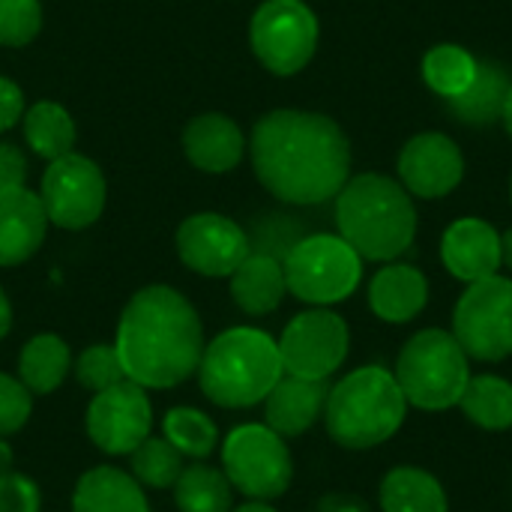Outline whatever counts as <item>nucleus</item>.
<instances>
[{
	"label": "nucleus",
	"instance_id": "27",
	"mask_svg": "<svg viewBox=\"0 0 512 512\" xmlns=\"http://www.w3.org/2000/svg\"><path fill=\"white\" fill-rule=\"evenodd\" d=\"M24 138L36 156L54 162L72 153L75 144V123L69 111L57 102H36L24 114Z\"/></svg>",
	"mask_w": 512,
	"mask_h": 512
},
{
	"label": "nucleus",
	"instance_id": "22",
	"mask_svg": "<svg viewBox=\"0 0 512 512\" xmlns=\"http://www.w3.org/2000/svg\"><path fill=\"white\" fill-rule=\"evenodd\" d=\"M510 87V69L504 63L480 60L477 63V75L468 84V90H462L459 96L447 99V108L465 126H492L495 120L504 117V105H507Z\"/></svg>",
	"mask_w": 512,
	"mask_h": 512
},
{
	"label": "nucleus",
	"instance_id": "6",
	"mask_svg": "<svg viewBox=\"0 0 512 512\" xmlns=\"http://www.w3.org/2000/svg\"><path fill=\"white\" fill-rule=\"evenodd\" d=\"M468 360L471 357L453 333L438 327L414 333L405 342L393 372L408 399V408L429 414L456 408L471 381Z\"/></svg>",
	"mask_w": 512,
	"mask_h": 512
},
{
	"label": "nucleus",
	"instance_id": "4",
	"mask_svg": "<svg viewBox=\"0 0 512 512\" xmlns=\"http://www.w3.org/2000/svg\"><path fill=\"white\" fill-rule=\"evenodd\" d=\"M285 375L279 342L255 327H231L204 345L198 381L204 396L219 408L261 405Z\"/></svg>",
	"mask_w": 512,
	"mask_h": 512
},
{
	"label": "nucleus",
	"instance_id": "31",
	"mask_svg": "<svg viewBox=\"0 0 512 512\" xmlns=\"http://www.w3.org/2000/svg\"><path fill=\"white\" fill-rule=\"evenodd\" d=\"M132 477L150 489H174L183 474V453L165 438H147L132 453Z\"/></svg>",
	"mask_w": 512,
	"mask_h": 512
},
{
	"label": "nucleus",
	"instance_id": "33",
	"mask_svg": "<svg viewBox=\"0 0 512 512\" xmlns=\"http://www.w3.org/2000/svg\"><path fill=\"white\" fill-rule=\"evenodd\" d=\"M42 27L39 0H0V45L21 48L36 39Z\"/></svg>",
	"mask_w": 512,
	"mask_h": 512
},
{
	"label": "nucleus",
	"instance_id": "21",
	"mask_svg": "<svg viewBox=\"0 0 512 512\" xmlns=\"http://www.w3.org/2000/svg\"><path fill=\"white\" fill-rule=\"evenodd\" d=\"M285 291V267L267 252H249V258L231 273V297L252 318L276 312L285 300Z\"/></svg>",
	"mask_w": 512,
	"mask_h": 512
},
{
	"label": "nucleus",
	"instance_id": "38",
	"mask_svg": "<svg viewBox=\"0 0 512 512\" xmlns=\"http://www.w3.org/2000/svg\"><path fill=\"white\" fill-rule=\"evenodd\" d=\"M318 512H366V507H363V501H357L351 495H327Z\"/></svg>",
	"mask_w": 512,
	"mask_h": 512
},
{
	"label": "nucleus",
	"instance_id": "41",
	"mask_svg": "<svg viewBox=\"0 0 512 512\" xmlns=\"http://www.w3.org/2000/svg\"><path fill=\"white\" fill-rule=\"evenodd\" d=\"M12 471V450H9V444L0 438V474H9Z\"/></svg>",
	"mask_w": 512,
	"mask_h": 512
},
{
	"label": "nucleus",
	"instance_id": "44",
	"mask_svg": "<svg viewBox=\"0 0 512 512\" xmlns=\"http://www.w3.org/2000/svg\"><path fill=\"white\" fill-rule=\"evenodd\" d=\"M510 189H512V186H510Z\"/></svg>",
	"mask_w": 512,
	"mask_h": 512
},
{
	"label": "nucleus",
	"instance_id": "8",
	"mask_svg": "<svg viewBox=\"0 0 512 512\" xmlns=\"http://www.w3.org/2000/svg\"><path fill=\"white\" fill-rule=\"evenodd\" d=\"M222 471L249 501H276L294 480L291 450L267 423L237 426L222 444Z\"/></svg>",
	"mask_w": 512,
	"mask_h": 512
},
{
	"label": "nucleus",
	"instance_id": "9",
	"mask_svg": "<svg viewBox=\"0 0 512 512\" xmlns=\"http://www.w3.org/2000/svg\"><path fill=\"white\" fill-rule=\"evenodd\" d=\"M453 336L471 360L501 363L512 357V279L471 282L453 312Z\"/></svg>",
	"mask_w": 512,
	"mask_h": 512
},
{
	"label": "nucleus",
	"instance_id": "10",
	"mask_svg": "<svg viewBox=\"0 0 512 512\" xmlns=\"http://www.w3.org/2000/svg\"><path fill=\"white\" fill-rule=\"evenodd\" d=\"M249 39L273 75H294L318 48V18L303 0H267L252 15Z\"/></svg>",
	"mask_w": 512,
	"mask_h": 512
},
{
	"label": "nucleus",
	"instance_id": "40",
	"mask_svg": "<svg viewBox=\"0 0 512 512\" xmlns=\"http://www.w3.org/2000/svg\"><path fill=\"white\" fill-rule=\"evenodd\" d=\"M501 264L512 270V228L501 237Z\"/></svg>",
	"mask_w": 512,
	"mask_h": 512
},
{
	"label": "nucleus",
	"instance_id": "24",
	"mask_svg": "<svg viewBox=\"0 0 512 512\" xmlns=\"http://www.w3.org/2000/svg\"><path fill=\"white\" fill-rule=\"evenodd\" d=\"M378 501L384 512H450L444 483L417 465L387 471L378 486Z\"/></svg>",
	"mask_w": 512,
	"mask_h": 512
},
{
	"label": "nucleus",
	"instance_id": "2",
	"mask_svg": "<svg viewBox=\"0 0 512 512\" xmlns=\"http://www.w3.org/2000/svg\"><path fill=\"white\" fill-rule=\"evenodd\" d=\"M114 351L126 381L144 390H168L198 372L204 327L195 306L180 291L150 285L126 303Z\"/></svg>",
	"mask_w": 512,
	"mask_h": 512
},
{
	"label": "nucleus",
	"instance_id": "7",
	"mask_svg": "<svg viewBox=\"0 0 512 512\" xmlns=\"http://www.w3.org/2000/svg\"><path fill=\"white\" fill-rule=\"evenodd\" d=\"M282 267L288 291L309 306L342 303L363 279V258L336 234H312L294 243Z\"/></svg>",
	"mask_w": 512,
	"mask_h": 512
},
{
	"label": "nucleus",
	"instance_id": "13",
	"mask_svg": "<svg viewBox=\"0 0 512 512\" xmlns=\"http://www.w3.org/2000/svg\"><path fill=\"white\" fill-rule=\"evenodd\" d=\"M153 408L135 381H120L93 396L87 405V435L108 456H129L150 438Z\"/></svg>",
	"mask_w": 512,
	"mask_h": 512
},
{
	"label": "nucleus",
	"instance_id": "36",
	"mask_svg": "<svg viewBox=\"0 0 512 512\" xmlns=\"http://www.w3.org/2000/svg\"><path fill=\"white\" fill-rule=\"evenodd\" d=\"M24 177H27L24 153L15 144H0V189L24 186Z\"/></svg>",
	"mask_w": 512,
	"mask_h": 512
},
{
	"label": "nucleus",
	"instance_id": "28",
	"mask_svg": "<svg viewBox=\"0 0 512 512\" xmlns=\"http://www.w3.org/2000/svg\"><path fill=\"white\" fill-rule=\"evenodd\" d=\"M234 486L228 483L225 471L210 465L183 468L180 480L174 483V504L180 512H231Z\"/></svg>",
	"mask_w": 512,
	"mask_h": 512
},
{
	"label": "nucleus",
	"instance_id": "15",
	"mask_svg": "<svg viewBox=\"0 0 512 512\" xmlns=\"http://www.w3.org/2000/svg\"><path fill=\"white\" fill-rule=\"evenodd\" d=\"M399 177L417 198H444L462 183L465 156L453 138L441 132H423L402 147Z\"/></svg>",
	"mask_w": 512,
	"mask_h": 512
},
{
	"label": "nucleus",
	"instance_id": "35",
	"mask_svg": "<svg viewBox=\"0 0 512 512\" xmlns=\"http://www.w3.org/2000/svg\"><path fill=\"white\" fill-rule=\"evenodd\" d=\"M42 498L33 480L24 474H0V512H39Z\"/></svg>",
	"mask_w": 512,
	"mask_h": 512
},
{
	"label": "nucleus",
	"instance_id": "42",
	"mask_svg": "<svg viewBox=\"0 0 512 512\" xmlns=\"http://www.w3.org/2000/svg\"><path fill=\"white\" fill-rule=\"evenodd\" d=\"M231 512H276L267 501H249V504H243V507H237V510Z\"/></svg>",
	"mask_w": 512,
	"mask_h": 512
},
{
	"label": "nucleus",
	"instance_id": "26",
	"mask_svg": "<svg viewBox=\"0 0 512 512\" xmlns=\"http://www.w3.org/2000/svg\"><path fill=\"white\" fill-rule=\"evenodd\" d=\"M459 408L474 426L507 432L512 429V381L501 375H471Z\"/></svg>",
	"mask_w": 512,
	"mask_h": 512
},
{
	"label": "nucleus",
	"instance_id": "1",
	"mask_svg": "<svg viewBox=\"0 0 512 512\" xmlns=\"http://www.w3.org/2000/svg\"><path fill=\"white\" fill-rule=\"evenodd\" d=\"M252 165L267 192L285 204H324L342 192L351 144L336 120L312 111H270L252 129Z\"/></svg>",
	"mask_w": 512,
	"mask_h": 512
},
{
	"label": "nucleus",
	"instance_id": "29",
	"mask_svg": "<svg viewBox=\"0 0 512 512\" xmlns=\"http://www.w3.org/2000/svg\"><path fill=\"white\" fill-rule=\"evenodd\" d=\"M477 63L480 60L462 45H435L423 57V78L438 96L453 99L462 90H468V84L477 75Z\"/></svg>",
	"mask_w": 512,
	"mask_h": 512
},
{
	"label": "nucleus",
	"instance_id": "14",
	"mask_svg": "<svg viewBox=\"0 0 512 512\" xmlns=\"http://www.w3.org/2000/svg\"><path fill=\"white\" fill-rule=\"evenodd\" d=\"M180 261L201 276H231L249 258L246 231L222 213H195L177 228Z\"/></svg>",
	"mask_w": 512,
	"mask_h": 512
},
{
	"label": "nucleus",
	"instance_id": "17",
	"mask_svg": "<svg viewBox=\"0 0 512 512\" xmlns=\"http://www.w3.org/2000/svg\"><path fill=\"white\" fill-rule=\"evenodd\" d=\"M48 213L36 192L24 186L0 189V267H18L45 240Z\"/></svg>",
	"mask_w": 512,
	"mask_h": 512
},
{
	"label": "nucleus",
	"instance_id": "3",
	"mask_svg": "<svg viewBox=\"0 0 512 512\" xmlns=\"http://www.w3.org/2000/svg\"><path fill=\"white\" fill-rule=\"evenodd\" d=\"M339 237L360 258L396 261L417 234V210L405 186L384 174H360L348 180L336 201Z\"/></svg>",
	"mask_w": 512,
	"mask_h": 512
},
{
	"label": "nucleus",
	"instance_id": "18",
	"mask_svg": "<svg viewBox=\"0 0 512 512\" xmlns=\"http://www.w3.org/2000/svg\"><path fill=\"white\" fill-rule=\"evenodd\" d=\"M327 393H330L327 381L282 375L279 384L264 399V420L276 435L300 438L324 417Z\"/></svg>",
	"mask_w": 512,
	"mask_h": 512
},
{
	"label": "nucleus",
	"instance_id": "32",
	"mask_svg": "<svg viewBox=\"0 0 512 512\" xmlns=\"http://www.w3.org/2000/svg\"><path fill=\"white\" fill-rule=\"evenodd\" d=\"M75 378L90 393H102V390L126 381V372L120 366V357H117L114 345H90L75 360Z\"/></svg>",
	"mask_w": 512,
	"mask_h": 512
},
{
	"label": "nucleus",
	"instance_id": "12",
	"mask_svg": "<svg viewBox=\"0 0 512 512\" xmlns=\"http://www.w3.org/2000/svg\"><path fill=\"white\" fill-rule=\"evenodd\" d=\"M48 222L66 231H81L102 216L105 177L99 165L81 153H66L48 162L39 189Z\"/></svg>",
	"mask_w": 512,
	"mask_h": 512
},
{
	"label": "nucleus",
	"instance_id": "25",
	"mask_svg": "<svg viewBox=\"0 0 512 512\" xmlns=\"http://www.w3.org/2000/svg\"><path fill=\"white\" fill-rule=\"evenodd\" d=\"M69 366H72L69 345L60 336H54V333H39V336H33L21 348V357H18V381L30 393L45 396V393H54L66 381Z\"/></svg>",
	"mask_w": 512,
	"mask_h": 512
},
{
	"label": "nucleus",
	"instance_id": "11",
	"mask_svg": "<svg viewBox=\"0 0 512 512\" xmlns=\"http://www.w3.org/2000/svg\"><path fill=\"white\" fill-rule=\"evenodd\" d=\"M351 348V333L342 315L327 306H315L291 318L279 339L285 375L306 381H327L342 369Z\"/></svg>",
	"mask_w": 512,
	"mask_h": 512
},
{
	"label": "nucleus",
	"instance_id": "34",
	"mask_svg": "<svg viewBox=\"0 0 512 512\" xmlns=\"http://www.w3.org/2000/svg\"><path fill=\"white\" fill-rule=\"evenodd\" d=\"M30 411H33L30 390L18 378H9L0 372V438L24 429L30 420Z\"/></svg>",
	"mask_w": 512,
	"mask_h": 512
},
{
	"label": "nucleus",
	"instance_id": "23",
	"mask_svg": "<svg viewBox=\"0 0 512 512\" xmlns=\"http://www.w3.org/2000/svg\"><path fill=\"white\" fill-rule=\"evenodd\" d=\"M72 512H150V507L132 474L102 465L78 480Z\"/></svg>",
	"mask_w": 512,
	"mask_h": 512
},
{
	"label": "nucleus",
	"instance_id": "37",
	"mask_svg": "<svg viewBox=\"0 0 512 512\" xmlns=\"http://www.w3.org/2000/svg\"><path fill=\"white\" fill-rule=\"evenodd\" d=\"M24 114V93L15 81L0 75V132L15 126Z\"/></svg>",
	"mask_w": 512,
	"mask_h": 512
},
{
	"label": "nucleus",
	"instance_id": "30",
	"mask_svg": "<svg viewBox=\"0 0 512 512\" xmlns=\"http://www.w3.org/2000/svg\"><path fill=\"white\" fill-rule=\"evenodd\" d=\"M165 441L189 459H207L219 444L216 423L198 408H171L162 420Z\"/></svg>",
	"mask_w": 512,
	"mask_h": 512
},
{
	"label": "nucleus",
	"instance_id": "19",
	"mask_svg": "<svg viewBox=\"0 0 512 512\" xmlns=\"http://www.w3.org/2000/svg\"><path fill=\"white\" fill-rule=\"evenodd\" d=\"M183 153L195 168L207 174H225L240 165L246 141L231 117L201 114L183 129Z\"/></svg>",
	"mask_w": 512,
	"mask_h": 512
},
{
	"label": "nucleus",
	"instance_id": "20",
	"mask_svg": "<svg viewBox=\"0 0 512 512\" xmlns=\"http://www.w3.org/2000/svg\"><path fill=\"white\" fill-rule=\"evenodd\" d=\"M426 303H429V282L417 267L387 264L372 276L369 306L381 321L408 324L426 309Z\"/></svg>",
	"mask_w": 512,
	"mask_h": 512
},
{
	"label": "nucleus",
	"instance_id": "16",
	"mask_svg": "<svg viewBox=\"0 0 512 512\" xmlns=\"http://www.w3.org/2000/svg\"><path fill=\"white\" fill-rule=\"evenodd\" d=\"M444 267L465 285L489 279L501 267V234L483 219H459L441 240Z\"/></svg>",
	"mask_w": 512,
	"mask_h": 512
},
{
	"label": "nucleus",
	"instance_id": "5",
	"mask_svg": "<svg viewBox=\"0 0 512 512\" xmlns=\"http://www.w3.org/2000/svg\"><path fill=\"white\" fill-rule=\"evenodd\" d=\"M408 417V399L396 375L384 366L348 372L327 393L324 426L345 450H372L387 444Z\"/></svg>",
	"mask_w": 512,
	"mask_h": 512
},
{
	"label": "nucleus",
	"instance_id": "39",
	"mask_svg": "<svg viewBox=\"0 0 512 512\" xmlns=\"http://www.w3.org/2000/svg\"><path fill=\"white\" fill-rule=\"evenodd\" d=\"M9 327H12V306H9V297L0 288V339L9 333Z\"/></svg>",
	"mask_w": 512,
	"mask_h": 512
},
{
	"label": "nucleus",
	"instance_id": "43",
	"mask_svg": "<svg viewBox=\"0 0 512 512\" xmlns=\"http://www.w3.org/2000/svg\"><path fill=\"white\" fill-rule=\"evenodd\" d=\"M504 126H507V132H510L512 138V87H510V96H507V105H504Z\"/></svg>",
	"mask_w": 512,
	"mask_h": 512
}]
</instances>
